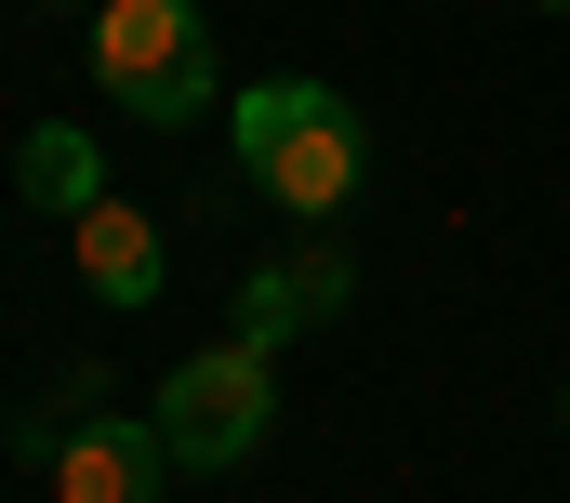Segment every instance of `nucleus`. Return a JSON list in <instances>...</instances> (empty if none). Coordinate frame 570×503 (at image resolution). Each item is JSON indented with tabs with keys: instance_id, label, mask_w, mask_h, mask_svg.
Returning a JSON list of instances; mask_svg holds the SVG:
<instances>
[{
	"instance_id": "39448f33",
	"label": "nucleus",
	"mask_w": 570,
	"mask_h": 503,
	"mask_svg": "<svg viewBox=\"0 0 570 503\" xmlns=\"http://www.w3.org/2000/svg\"><path fill=\"white\" fill-rule=\"evenodd\" d=\"M159 477H173V451L134 411H80L53 451V503H159Z\"/></svg>"
},
{
	"instance_id": "f257e3e1",
	"label": "nucleus",
	"mask_w": 570,
	"mask_h": 503,
	"mask_svg": "<svg viewBox=\"0 0 570 503\" xmlns=\"http://www.w3.org/2000/svg\"><path fill=\"white\" fill-rule=\"evenodd\" d=\"M94 80L107 107L146 132H186L226 107V53H213V13L199 0H94Z\"/></svg>"
},
{
	"instance_id": "7ed1b4c3",
	"label": "nucleus",
	"mask_w": 570,
	"mask_h": 503,
	"mask_svg": "<svg viewBox=\"0 0 570 503\" xmlns=\"http://www.w3.org/2000/svg\"><path fill=\"white\" fill-rule=\"evenodd\" d=\"M345 305H358V265H345V251H279V265L239 278L226 345H266V358H279L292 332H318V318H345Z\"/></svg>"
},
{
	"instance_id": "0eeeda50",
	"label": "nucleus",
	"mask_w": 570,
	"mask_h": 503,
	"mask_svg": "<svg viewBox=\"0 0 570 503\" xmlns=\"http://www.w3.org/2000/svg\"><path fill=\"white\" fill-rule=\"evenodd\" d=\"M13 186H27V213H53V226H80L94 199H107V146L80 120H40L27 146H13Z\"/></svg>"
},
{
	"instance_id": "1a4fd4ad",
	"label": "nucleus",
	"mask_w": 570,
	"mask_h": 503,
	"mask_svg": "<svg viewBox=\"0 0 570 503\" xmlns=\"http://www.w3.org/2000/svg\"><path fill=\"white\" fill-rule=\"evenodd\" d=\"M531 13H570V0H531Z\"/></svg>"
},
{
	"instance_id": "6e6552de",
	"label": "nucleus",
	"mask_w": 570,
	"mask_h": 503,
	"mask_svg": "<svg viewBox=\"0 0 570 503\" xmlns=\"http://www.w3.org/2000/svg\"><path fill=\"white\" fill-rule=\"evenodd\" d=\"M318 107H345V93H332V80H239V93H226V146H239V172H253L279 132H305Z\"/></svg>"
},
{
	"instance_id": "f03ea898",
	"label": "nucleus",
	"mask_w": 570,
	"mask_h": 503,
	"mask_svg": "<svg viewBox=\"0 0 570 503\" xmlns=\"http://www.w3.org/2000/svg\"><path fill=\"white\" fill-rule=\"evenodd\" d=\"M146 424H159V451H173L186 477H226V464H253V451H266V424H279L266 345H199L186 372L146 397Z\"/></svg>"
},
{
	"instance_id": "423d86ee",
	"label": "nucleus",
	"mask_w": 570,
	"mask_h": 503,
	"mask_svg": "<svg viewBox=\"0 0 570 503\" xmlns=\"http://www.w3.org/2000/svg\"><path fill=\"white\" fill-rule=\"evenodd\" d=\"M67 251H80V292L94 305H159V226H146L134 199H94L67 226Z\"/></svg>"
},
{
	"instance_id": "9d476101",
	"label": "nucleus",
	"mask_w": 570,
	"mask_h": 503,
	"mask_svg": "<svg viewBox=\"0 0 570 503\" xmlns=\"http://www.w3.org/2000/svg\"><path fill=\"white\" fill-rule=\"evenodd\" d=\"M558 411H570V397H558Z\"/></svg>"
},
{
	"instance_id": "20e7f679",
	"label": "nucleus",
	"mask_w": 570,
	"mask_h": 503,
	"mask_svg": "<svg viewBox=\"0 0 570 503\" xmlns=\"http://www.w3.org/2000/svg\"><path fill=\"white\" fill-rule=\"evenodd\" d=\"M358 172H372V132H358V107H318L305 132H279V146L253 159V186H266L279 213H305V226H318V213H345V199H358Z\"/></svg>"
}]
</instances>
